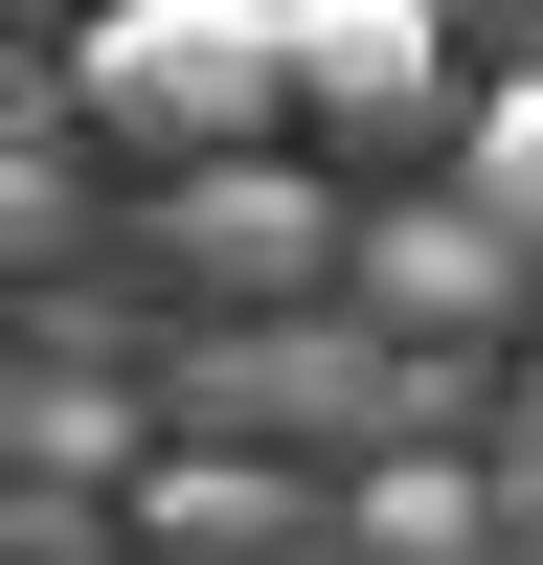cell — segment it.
Wrapping results in <instances>:
<instances>
[{"mask_svg":"<svg viewBox=\"0 0 543 565\" xmlns=\"http://www.w3.org/2000/svg\"><path fill=\"white\" fill-rule=\"evenodd\" d=\"M68 114L136 136V159H181V181L272 159V114H295V0H114V23L68 45Z\"/></svg>","mask_w":543,"mask_h":565,"instance_id":"1","label":"cell"},{"mask_svg":"<svg viewBox=\"0 0 543 565\" xmlns=\"http://www.w3.org/2000/svg\"><path fill=\"white\" fill-rule=\"evenodd\" d=\"M340 271H362V340H407V362H476L498 317L543 295L476 204H362V249H340Z\"/></svg>","mask_w":543,"mask_h":565,"instance_id":"2","label":"cell"},{"mask_svg":"<svg viewBox=\"0 0 543 565\" xmlns=\"http://www.w3.org/2000/svg\"><path fill=\"white\" fill-rule=\"evenodd\" d=\"M295 114L317 136H430L453 114V0H295Z\"/></svg>","mask_w":543,"mask_h":565,"instance_id":"3","label":"cell"},{"mask_svg":"<svg viewBox=\"0 0 543 565\" xmlns=\"http://www.w3.org/2000/svg\"><path fill=\"white\" fill-rule=\"evenodd\" d=\"M181 249H204V295H295V271L362 249V226H317L295 159H226V181H181Z\"/></svg>","mask_w":543,"mask_h":565,"instance_id":"4","label":"cell"},{"mask_svg":"<svg viewBox=\"0 0 543 565\" xmlns=\"http://www.w3.org/2000/svg\"><path fill=\"white\" fill-rule=\"evenodd\" d=\"M453 204H476L498 249L543 271V68H498V90H476V136H453Z\"/></svg>","mask_w":543,"mask_h":565,"instance_id":"5","label":"cell"},{"mask_svg":"<svg viewBox=\"0 0 543 565\" xmlns=\"http://www.w3.org/2000/svg\"><path fill=\"white\" fill-rule=\"evenodd\" d=\"M136 543H295V498H272L249 452H159V476H136Z\"/></svg>","mask_w":543,"mask_h":565,"instance_id":"6","label":"cell"},{"mask_svg":"<svg viewBox=\"0 0 543 565\" xmlns=\"http://www.w3.org/2000/svg\"><path fill=\"white\" fill-rule=\"evenodd\" d=\"M340 521H362V543H385V565H453V543H476V521H498V498H476V476H453V452H385V476H362V498H340Z\"/></svg>","mask_w":543,"mask_h":565,"instance_id":"7","label":"cell"},{"mask_svg":"<svg viewBox=\"0 0 543 565\" xmlns=\"http://www.w3.org/2000/svg\"><path fill=\"white\" fill-rule=\"evenodd\" d=\"M23 476H45V498H91V476H159V452H136V407H114V385H23Z\"/></svg>","mask_w":543,"mask_h":565,"instance_id":"8","label":"cell"},{"mask_svg":"<svg viewBox=\"0 0 543 565\" xmlns=\"http://www.w3.org/2000/svg\"><path fill=\"white\" fill-rule=\"evenodd\" d=\"M453 23H543V0H453Z\"/></svg>","mask_w":543,"mask_h":565,"instance_id":"9","label":"cell"},{"mask_svg":"<svg viewBox=\"0 0 543 565\" xmlns=\"http://www.w3.org/2000/svg\"><path fill=\"white\" fill-rule=\"evenodd\" d=\"M68 23H114V0H68Z\"/></svg>","mask_w":543,"mask_h":565,"instance_id":"10","label":"cell"}]
</instances>
